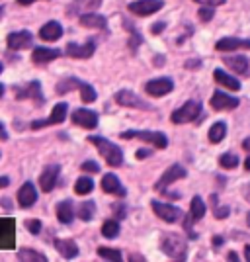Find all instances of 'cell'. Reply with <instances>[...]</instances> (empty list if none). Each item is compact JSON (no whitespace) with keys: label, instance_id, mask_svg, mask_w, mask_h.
Listing matches in <instances>:
<instances>
[{"label":"cell","instance_id":"1","mask_svg":"<svg viewBox=\"0 0 250 262\" xmlns=\"http://www.w3.org/2000/svg\"><path fill=\"white\" fill-rule=\"evenodd\" d=\"M88 141L92 143L94 147H98L100 155L106 159V163L109 166H121L123 164V151H121L116 143L108 141V139H104L100 135H90Z\"/></svg>","mask_w":250,"mask_h":262},{"label":"cell","instance_id":"2","mask_svg":"<svg viewBox=\"0 0 250 262\" xmlns=\"http://www.w3.org/2000/svg\"><path fill=\"white\" fill-rule=\"evenodd\" d=\"M161 247H163L164 254L174 260H186V256H188V243L182 235L166 233L161 241Z\"/></svg>","mask_w":250,"mask_h":262},{"label":"cell","instance_id":"3","mask_svg":"<svg viewBox=\"0 0 250 262\" xmlns=\"http://www.w3.org/2000/svg\"><path fill=\"white\" fill-rule=\"evenodd\" d=\"M120 137L121 139H133L135 137V139H141L145 143H151L156 149H166L168 147V139L161 131H123Z\"/></svg>","mask_w":250,"mask_h":262},{"label":"cell","instance_id":"4","mask_svg":"<svg viewBox=\"0 0 250 262\" xmlns=\"http://www.w3.org/2000/svg\"><path fill=\"white\" fill-rule=\"evenodd\" d=\"M201 114V104L197 100H188L182 108H178L172 114V123H188V121H196Z\"/></svg>","mask_w":250,"mask_h":262},{"label":"cell","instance_id":"5","mask_svg":"<svg viewBox=\"0 0 250 262\" xmlns=\"http://www.w3.org/2000/svg\"><path fill=\"white\" fill-rule=\"evenodd\" d=\"M151 206H152V211L163 219V221H166V223H178L182 219V215H184L182 209H178L172 204H163L158 200H152Z\"/></svg>","mask_w":250,"mask_h":262},{"label":"cell","instance_id":"6","mask_svg":"<svg viewBox=\"0 0 250 262\" xmlns=\"http://www.w3.org/2000/svg\"><path fill=\"white\" fill-rule=\"evenodd\" d=\"M206 215V204H203V200L199 196H194L192 200V204H190V215L188 219L184 221V229L188 231V235H190V239H196L197 235L192 231V223H196L199 219Z\"/></svg>","mask_w":250,"mask_h":262},{"label":"cell","instance_id":"7","mask_svg":"<svg viewBox=\"0 0 250 262\" xmlns=\"http://www.w3.org/2000/svg\"><path fill=\"white\" fill-rule=\"evenodd\" d=\"M66 110H69V104L66 102H59L53 108L51 116L47 120H35L32 121V129H41V127H47V125H55V123H63L66 118Z\"/></svg>","mask_w":250,"mask_h":262},{"label":"cell","instance_id":"8","mask_svg":"<svg viewBox=\"0 0 250 262\" xmlns=\"http://www.w3.org/2000/svg\"><path fill=\"white\" fill-rule=\"evenodd\" d=\"M186 174H188V172H186L184 166H180V164H172V166H170V168L161 176V180L154 184V190H156V192H164V190L172 184V182L186 178Z\"/></svg>","mask_w":250,"mask_h":262},{"label":"cell","instance_id":"9","mask_svg":"<svg viewBox=\"0 0 250 262\" xmlns=\"http://www.w3.org/2000/svg\"><path fill=\"white\" fill-rule=\"evenodd\" d=\"M172 88H174L172 78L161 77V78H152V80H149L147 86H145V90H147V94H151V96H154V98H161V96H166Z\"/></svg>","mask_w":250,"mask_h":262},{"label":"cell","instance_id":"10","mask_svg":"<svg viewBox=\"0 0 250 262\" xmlns=\"http://www.w3.org/2000/svg\"><path fill=\"white\" fill-rule=\"evenodd\" d=\"M14 94L18 100H35L37 104L43 102V94H41V84L37 80H32L30 84L26 86H18L14 88Z\"/></svg>","mask_w":250,"mask_h":262},{"label":"cell","instance_id":"11","mask_svg":"<svg viewBox=\"0 0 250 262\" xmlns=\"http://www.w3.org/2000/svg\"><path fill=\"white\" fill-rule=\"evenodd\" d=\"M6 43L12 51H22V49H30L33 45V35L32 32L28 30H22V32H12L6 39Z\"/></svg>","mask_w":250,"mask_h":262},{"label":"cell","instance_id":"12","mask_svg":"<svg viewBox=\"0 0 250 262\" xmlns=\"http://www.w3.org/2000/svg\"><path fill=\"white\" fill-rule=\"evenodd\" d=\"M73 123L80 125L84 129H94L98 125V114L86 108H78L73 112Z\"/></svg>","mask_w":250,"mask_h":262},{"label":"cell","instance_id":"13","mask_svg":"<svg viewBox=\"0 0 250 262\" xmlns=\"http://www.w3.org/2000/svg\"><path fill=\"white\" fill-rule=\"evenodd\" d=\"M164 6V0H137L131 2L129 12L137 14V16H151L154 12H158Z\"/></svg>","mask_w":250,"mask_h":262},{"label":"cell","instance_id":"14","mask_svg":"<svg viewBox=\"0 0 250 262\" xmlns=\"http://www.w3.org/2000/svg\"><path fill=\"white\" fill-rule=\"evenodd\" d=\"M116 102L120 104V106H125V108H143V110H151V106L141 100L135 92H131V90H120L118 94H116Z\"/></svg>","mask_w":250,"mask_h":262},{"label":"cell","instance_id":"15","mask_svg":"<svg viewBox=\"0 0 250 262\" xmlns=\"http://www.w3.org/2000/svg\"><path fill=\"white\" fill-rule=\"evenodd\" d=\"M59 172H61V166H59V164H49V166H45L43 174L39 178V186H41V190H43L45 194L51 192L55 188L57 180H59Z\"/></svg>","mask_w":250,"mask_h":262},{"label":"cell","instance_id":"16","mask_svg":"<svg viewBox=\"0 0 250 262\" xmlns=\"http://www.w3.org/2000/svg\"><path fill=\"white\" fill-rule=\"evenodd\" d=\"M239 98H235V96H229L225 92H213V96H211V108L213 110H219V112H223V110H235L239 108Z\"/></svg>","mask_w":250,"mask_h":262},{"label":"cell","instance_id":"17","mask_svg":"<svg viewBox=\"0 0 250 262\" xmlns=\"http://www.w3.org/2000/svg\"><path fill=\"white\" fill-rule=\"evenodd\" d=\"M102 6V0H73V4L66 8L69 16H82L86 12H94Z\"/></svg>","mask_w":250,"mask_h":262},{"label":"cell","instance_id":"18","mask_svg":"<svg viewBox=\"0 0 250 262\" xmlns=\"http://www.w3.org/2000/svg\"><path fill=\"white\" fill-rule=\"evenodd\" d=\"M96 51V43L92 39H88L84 45H78V43H69L66 45V55L69 57H75V59H88L92 57Z\"/></svg>","mask_w":250,"mask_h":262},{"label":"cell","instance_id":"19","mask_svg":"<svg viewBox=\"0 0 250 262\" xmlns=\"http://www.w3.org/2000/svg\"><path fill=\"white\" fill-rule=\"evenodd\" d=\"M102 188H104L106 194H113V196H120V198L127 196V190L121 186L120 178L116 174H111V172L102 178Z\"/></svg>","mask_w":250,"mask_h":262},{"label":"cell","instance_id":"20","mask_svg":"<svg viewBox=\"0 0 250 262\" xmlns=\"http://www.w3.org/2000/svg\"><path fill=\"white\" fill-rule=\"evenodd\" d=\"M57 57H61L59 49H53V47H35L32 53V61L35 65H45V63L55 61Z\"/></svg>","mask_w":250,"mask_h":262},{"label":"cell","instance_id":"21","mask_svg":"<svg viewBox=\"0 0 250 262\" xmlns=\"http://www.w3.org/2000/svg\"><path fill=\"white\" fill-rule=\"evenodd\" d=\"M37 202V190L32 182H24L22 188L18 190V204L20 208H30Z\"/></svg>","mask_w":250,"mask_h":262},{"label":"cell","instance_id":"22","mask_svg":"<svg viewBox=\"0 0 250 262\" xmlns=\"http://www.w3.org/2000/svg\"><path fill=\"white\" fill-rule=\"evenodd\" d=\"M217 51H235V49H250V39L240 37H223L215 43Z\"/></svg>","mask_w":250,"mask_h":262},{"label":"cell","instance_id":"23","mask_svg":"<svg viewBox=\"0 0 250 262\" xmlns=\"http://www.w3.org/2000/svg\"><path fill=\"white\" fill-rule=\"evenodd\" d=\"M39 37L43 39V41H57V39H61L63 37V26L59 22H47L39 30Z\"/></svg>","mask_w":250,"mask_h":262},{"label":"cell","instance_id":"24","mask_svg":"<svg viewBox=\"0 0 250 262\" xmlns=\"http://www.w3.org/2000/svg\"><path fill=\"white\" fill-rule=\"evenodd\" d=\"M80 24H82L84 28L104 30V28L108 26V20H106V16H100V14H96V12H86V14L80 16Z\"/></svg>","mask_w":250,"mask_h":262},{"label":"cell","instance_id":"25","mask_svg":"<svg viewBox=\"0 0 250 262\" xmlns=\"http://www.w3.org/2000/svg\"><path fill=\"white\" fill-rule=\"evenodd\" d=\"M55 249L59 251V254H61L63 258H75V256H78V247H76L75 241L57 239L55 241Z\"/></svg>","mask_w":250,"mask_h":262},{"label":"cell","instance_id":"26","mask_svg":"<svg viewBox=\"0 0 250 262\" xmlns=\"http://www.w3.org/2000/svg\"><path fill=\"white\" fill-rule=\"evenodd\" d=\"M57 217L63 225H71L73 219H75V208H73V202L71 200H65L57 206Z\"/></svg>","mask_w":250,"mask_h":262},{"label":"cell","instance_id":"27","mask_svg":"<svg viewBox=\"0 0 250 262\" xmlns=\"http://www.w3.org/2000/svg\"><path fill=\"white\" fill-rule=\"evenodd\" d=\"M213 77H215V80H217V84L225 86L227 90H233V92L240 90V82H239V80H237V78H233L231 75H227V73H225V71H221V69H215Z\"/></svg>","mask_w":250,"mask_h":262},{"label":"cell","instance_id":"28","mask_svg":"<svg viewBox=\"0 0 250 262\" xmlns=\"http://www.w3.org/2000/svg\"><path fill=\"white\" fill-rule=\"evenodd\" d=\"M229 69H233L237 75H246L248 73V59L242 57V55H237V57H227L225 59Z\"/></svg>","mask_w":250,"mask_h":262},{"label":"cell","instance_id":"29","mask_svg":"<svg viewBox=\"0 0 250 262\" xmlns=\"http://www.w3.org/2000/svg\"><path fill=\"white\" fill-rule=\"evenodd\" d=\"M225 135H227V125H225L223 121H217V123H213L211 129H209V141L217 145V143H221L225 139Z\"/></svg>","mask_w":250,"mask_h":262},{"label":"cell","instance_id":"30","mask_svg":"<svg viewBox=\"0 0 250 262\" xmlns=\"http://www.w3.org/2000/svg\"><path fill=\"white\" fill-rule=\"evenodd\" d=\"M80 86H82V82H80L78 78L71 77V78H63V80L55 86V90H57V94H66V92H71V90L80 88Z\"/></svg>","mask_w":250,"mask_h":262},{"label":"cell","instance_id":"31","mask_svg":"<svg viewBox=\"0 0 250 262\" xmlns=\"http://www.w3.org/2000/svg\"><path fill=\"white\" fill-rule=\"evenodd\" d=\"M94 211H96V204L94 202H82L78 206V209H76V215L82 221H90V219L94 217Z\"/></svg>","mask_w":250,"mask_h":262},{"label":"cell","instance_id":"32","mask_svg":"<svg viewBox=\"0 0 250 262\" xmlns=\"http://www.w3.org/2000/svg\"><path fill=\"white\" fill-rule=\"evenodd\" d=\"M18 260H33V262H47V256L41 252L33 251V249H22L18 251Z\"/></svg>","mask_w":250,"mask_h":262},{"label":"cell","instance_id":"33","mask_svg":"<svg viewBox=\"0 0 250 262\" xmlns=\"http://www.w3.org/2000/svg\"><path fill=\"white\" fill-rule=\"evenodd\" d=\"M102 235H104L106 239H116V237L120 235V221L108 219V221L102 225Z\"/></svg>","mask_w":250,"mask_h":262},{"label":"cell","instance_id":"34","mask_svg":"<svg viewBox=\"0 0 250 262\" xmlns=\"http://www.w3.org/2000/svg\"><path fill=\"white\" fill-rule=\"evenodd\" d=\"M94 190V182L90 180V178H86V176H82V178H78L75 184V192L78 194V196H86V194H90Z\"/></svg>","mask_w":250,"mask_h":262},{"label":"cell","instance_id":"35","mask_svg":"<svg viewBox=\"0 0 250 262\" xmlns=\"http://www.w3.org/2000/svg\"><path fill=\"white\" fill-rule=\"evenodd\" d=\"M98 254L102 258H106V260H113V262H120L123 256H121V252L118 249H108V247H100L98 249Z\"/></svg>","mask_w":250,"mask_h":262},{"label":"cell","instance_id":"36","mask_svg":"<svg viewBox=\"0 0 250 262\" xmlns=\"http://www.w3.org/2000/svg\"><path fill=\"white\" fill-rule=\"evenodd\" d=\"M80 98H82V102L90 104V102H94V100L98 98V94H96L94 86H90V84H86V82H82V86H80Z\"/></svg>","mask_w":250,"mask_h":262},{"label":"cell","instance_id":"37","mask_svg":"<svg viewBox=\"0 0 250 262\" xmlns=\"http://www.w3.org/2000/svg\"><path fill=\"white\" fill-rule=\"evenodd\" d=\"M219 164L223 168H237L239 166V157H235L233 153H223L219 157Z\"/></svg>","mask_w":250,"mask_h":262},{"label":"cell","instance_id":"38","mask_svg":"<svg viewBox=\"0 0 250 262\" xmlns=\"http://www.w3.org/2000/svg\"><path fill=\"white\" fill-rule=\"evenodd\" d=\"M211 204H213V213H215V217L217 219H225L229 215V208H221L217 204V194H213L211 196Z\"/></svg>","mask_w":250,"mask_h":262},{"label":"cell","instance_id":"39","mask_svg":"<svg viewBox=\"0 0 250 262\" xmlns=\"http://www.w3.org/2000/svg\"><path fill=\"white\" fill-rule=\"evenodd\" d=\"M197 16H199L201 22H209V20L215 16V14H213V6H203L201 10L197 12Z\"/></svg>","mask_w":250,"mask_h":262},{"label":"cell","instance_id":"40","mask_svg":"<svg viewBox=\"0 0 250 262\" xmlns=\"http://www.w3.org/2000/svg\"><path fill=\"white\" fill-rule=\"evenodd\" d=\"M26 229L32 231V235H39V231H41V223H39L37 219H28V221H26Z\"/></svg>","mask_w":250,"mask_h":262},{"label":"cell","instance_id":"41","mask_svg":"<svg viewBox=\"0 0 250 262\" xmlns=\"http://www.w3.org/2000/svg\"><path fill=\"white\" fill-rule=\"evenodd\" d=\"M82 172H100V164L94 163V161H86V163H82Z\"/></svg>","mask_w":250,"mask_h":262},{"label":"cell","instance_id":"42","mask_svg":"<svg viewBox=\"0 0 250 262\" xmlns=\"http://www.w3.org/2000/svg\"><path fill=\"white\" fill-rule=\"evenodd\" d=\"M197 4H203V6H221L225 4V0H194Z\"/></svg>","mask_w":250,"mask_h":262},{"label":"cell","instance_id":"43","mask_svg":"<svg viewBox=\"0 0 250 262\" xmlns=\"http://www.w3.org/2000/svg\"><path fill=\"white\" fill-rule=\"evenodd\" d=\"M125 215H127V208H125V204H118V206H116V217L123 219Z\"/></svg>","mask_w":250,"mask_h":262},{"label":"cell","instance_id":"44","mask_svg":"<svg viewBox=\"0 0 250 262\" xmlns=\"http://www.w3.org/2000/svg\"><path fill=\"white\" fill-rule=\"evenodd\" d=\"M164 28H166V24H164V22H158V24H154V26H152V28H151V32L154 33V35H158V33L163 32Z\"/></svg>","mask_w":250,"mask_h":262},{"label":"cell","instance_id":"45","mask_svg":"<svg viewBox=\"0 0 250 262\" xmlns=\"http://www.w3.org/2000/svg\"><path fill=\"white\" fill-rule=\"evenodd\" d=\"M6 139H8V131L4 127V123L0 121V141H6Z\"/></svg>","mask_w":250,"mask_h":262},{"label":"cell","instance_id":"46","mask_svg":"<svg viewBox=\"0 0 250 262\" xmlns=\"http://www.w3.org/2000/svg\"><path fill=\"white\" fill-rule=\"evenodd\" d=\"M147 157H151V151L149 149H139L137 151V159L141 161V159H147Z\"/></svg>","mask_w":250,"mask_h":262},{"label":"cell","instance_id":"47","mask_svg":"<svg viewBox=\"0 0 250 262\" xmlns=\"http://www.w3.org/2000/svg\"><path fill=\"white\" fill-rule=\"evenodd\" d=\"M186 69H199V61H188V63H186Z\"/></svg>","mask_w":250,"mask_h":262},{"label":"cell","instance_id":"48","mask_svg":"<svg viewBox=\"0 0 250 262\" xmlns=\"http://www.w3.org/2000/svg\"><path fill=\"white\" fill-rule=\"evenodd\" d=\"M242 194H244V198H246V202L250 204V184L244 186V190H242Z\"/></svg>","mask_w":250,"mask_h":262},{"label":"cell","instance_id":"49","mask_svg":"<svg viewBox=\"0 0 250 262\" xmlns=\"http://www.w3.org/2000/svg\"><path fill=\"white\" fill-rule=\"evenodd\" d=\"M8 184H10V180H8L6 176H2V178H0V188H6Z\"/></svg>","mask_w":250,"mask_h":262},{"label":"cell","instance_id":"50","mask_svg":"<svg viewBox=\"0 0 250 262\" xmlns=\"http://www.w3.org/2000/svg\"><path fill=\"white\" fill-rule=\"evenodd\" d=\"M242 149H244V151H248V153H250V137H248V139H244V141H242Z\"/></svg>","mask_w":250,"mask_h":262},{"label":"cell","instance_id":"51","mask_svg":"<svg viewBox=\"0 0 250 262\" xmlns=\"http://www.w3.org/2000/svg\"><path fill=\"white\" fill-rule=\"evenodd\" d=\"M229 260L237 262V260H239V256H237V254H235V252H229Z\"/></svg>","mask_w":250,"mask_h":262},{"label":"cell","instance_id":"52","mask_svg":"<svg viewBox=\"0 0 250 262\" xmlns=\"http://www.w3.org/2000/svg\"><path fill=\"white\" fill-rule=\"evenodd\" d=\"M35 0H18V4H22V6H28V4H32Z\"/></svg>","mask_w":250,"mask_h":262},{"label":"cell","instance_id":"53","mask_svg":"<svg viewBox=\"0 0 250 262\" xmlns=\"http://www.w3.org/2000/svg\"><path fill=\"white\" fill-rule=\"evenodd\" d=\"M213 245H215V247L223 245V239H221V237H215V239H213Z\"/></svg>","mask_w":250,"mask_h":262},{"label":"cell","instance_id":"54","mask_svg":"<svg viewBox=\"0 0 250 262\" xmlns=\"http://www.w3.org/2000/svg\"><path fill=\"white\" fill-rule=\"evenodd\" d=\"M244 254H246V260H250V245L244 247Z\"/></svg>","mask_w":250,"mask_h":262},{"label":"cell","instance_id":"55","mask_svg":"<svg viewBox=\"0 0 250 262\" xmlns=\"http://www.w3.org/2000/svg\"><path fill=\"white\" fill-rule=\"evenodd\" d=\"M154 65L156 67H163L164 63H163V57H158V59H154Z\"/></svg>","mask_w":250,"mask_h":262},{"label":"cell","instance_id":"56","mask_svg":"<svg viewBox=\"0 0 250 262\" xmlns=\"http://www.w3.org/2000/svg\"><path fill=\"white\" fill-rule=\"evenodd\" d=\"M244 168H246V170H250V157L244 161Z\"/></svg>","mask_w":250,"mask_h":262},{"label":"cell","instance_id":"57","mask_svg":"<svg viewBox=\"0 0 250 262\" xmlns=\"http://www.w3.org/2000/svg\"><path fill=\"white\" fill-rule=\"evenodd\" d=\"M2 96H4V86L0 84V98H2Z\"/></svg>","mask_w":250,"mask_h":262},{"label":"cell","instance_id":"58","mask_svg":"<svg viewBox=\"0 0 250 262\" xmlns=\"http://www.w3.org/2000/svg\"><path fill=\"white\" fill-rule=\"evenodd\" d=\"M2 14H4V6H0V18H2Z\"/></svg>","mask_w":250,"mask_h":262},{"label":"cell","instance_id":"59","mask_svg":"<svg viewBox=\"0 0 250 262\" xmlns=\"http://www.w3.org/2000/svg\"><path fill=\"white\" fill-rule=\"evenodd\" d=\"M2 69H4V67H2V63H0V73H2Z\"/></svg>","mask_w":250,"mask_h":262}]
</instances>
